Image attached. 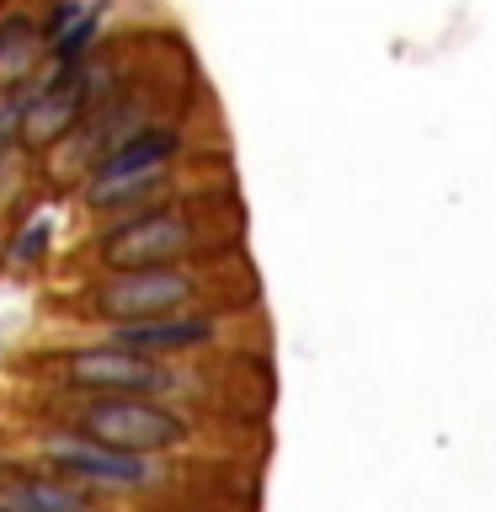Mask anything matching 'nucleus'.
Wrapping results in <instances>:
<instances>
[{
  "label": "nucleus",
  "mask_w": 496,
  "mask_h": 512,
  "mask_svg": "<svg viewBox=\"0 0 496 512\" xmlns=\"http://www.w3.org/2000/svg\"><path fill=\"white\" fill-rule=\"evenodd\" d=\"M192 294H198V283L176 267H128L112 283H102L96 304H102V315L128 326V320H160V315L182 310Z\"/></svg>",
  "instance_id": "f257e3e1"
},
{
  "label": "nucleus",
  "mask_w": 496,
  "mask_h": 512,
  "mask_svg": "<svg viewBox=\"0 0 496 512\" xmlns=\"http://www.w3.org/2000/svg\"><path fill=\"white\" fill-rule=\"evenodd\" d=\"M187 246H192V219L176 214V208H150V214H134L128 224H118V230L102 240V256L118 272H128V267H171Z\"/></svg>",
  "instance_id": "f03ea898"
},
{
  "label": "nucleus",
  "mask_w": 496,
  "mask_h": 512,
  "mask_svg": "<svg viewBox=\"0 0 496 512\" xmlns=\"http://www.w3.org/2000/svg\"><path fill=\"white\" fill-rule=\"evenodd\" d=\"M86 432L107 448H123V454H155V448L182 443V422L150 400H102L86 411Z\"/></svg>",
  "instance_id": "7ed1b4c3"
},
{
  "label": "nucleus",
  "mask_w": 496,
  "mask_h": 512,
  "mask_svg": "<svg viewBox=\"0 0 496 512\" xmlns=\"http://www.w3.org/2000/svg\"><path fill=\"white\" fill-rule=\"evenodd\" d=\"M75 379L80 384H102V390H128V395H150V390H171V374L160 363H150L144 352L128 347H96L75 358Z\"/></svg>",
  "instance_id": "20e7f679"
},
{
  "label": "nucleus",
  "mask_w": 496,
  "mask_h": 512,
  "mask_svg": "<svg viewBox=\"0 0 496 512\" xmlns=\"http://www.w3.org/2000/svg\"><path fill=\"white\" fill-rule=\"evenodd\" d=\"M64 470L75 475H91V480H112V486H144L150 470L139 464V454H123V448H107V443H70V438H54L48 443Z\"/></svg>",
  "instance_id": "39448f33"
},
{
  "label": "nucleus",
  "mask_w": 496,
  "mask_h": 512,
  "mask_svg": "<svg viewBox=\"0 0 496 512\" xmlns=\"http://www.w3.org/2000/svg\"><path fill=\"white\" fill-rule=\"evenodd\" d=\"M214 326L208 320H182V315H160V320H128L118 331V347L128 352H182V347H203Z\"/></svg>",
  "instance_id": "423d86ee"
},
{
  "label": "nucleus",
  "mask_w": 496,
  "mask_h": 512,
  "mask_svg": "<svg viewBox=\"0 0 496 512\" xmlns=\"http://www.w3.org/2000/svg\"><path fill=\"white\" fill-rule=\"evenodd\" d=\"M176 155V134L171 128H139V134H128L118 150H112L96 176H139V171H160L166 160Z\"/></svg>",
  "instance_id": "0eeeda50"
},
{
  "label": "nucleus",
  "mask_w": 496,
  "mask_h": 512,
  "mask_svg": "<svg viewBox=\"0 0 496 512\" xmlns=\"http://www.w3.org/2000/svg\"><path fill=\"white\" fill-rule=\"evenodd\" d=\"M0 512H86V496L54 480H16L0 491Z\"/></svg>",
  "instance_id": "6e6552de"
},
{
  "label": "nucleus",
  "mask_w": 496,
  "mask_h": 512,
  "mask_svg": "<svg viewBox=\"0 0 496 512\" xmlns=\"http://www.w3.org/2000/svg\"><path fill=\"white\" fill-rule=\"evenodd\" d=\"M32 54H38V43H32V27L16 16V22L0 27V75H22Z\"/></svg>",
  "instance_id": "1a4fd4ad"
},
{
  "label": "nucleus",
  "mask_w": 496,
  "mask_h": 512,
  "mask_svg": "<svg viewBox=\"0 0 496 512\" xmlns=\"http://www.w3.org/2000/svg\"><path fill=\"white\" fill-rule=\"evenodd\" d=\"M38 251H48V224H32V230L16 240V262H38Z\"/></svg>",
  "instance_id": "9d476101"
},
{
  "label": "nucleus",
  "mask_w": 496,
  "mask_h": 512,
  "mask_svg": "<svg viewBox=\"0 0 496 512\" xmlns=\"http://www.w3.org/2000/svg\"><path fill=\"white\" fill-rule=\"evenodd\" d=\"M11 123H16V107L0 112V150H6V139H11Z\"/></svg>",
  "instance_id": "9b49d317"
}]
</instances>
